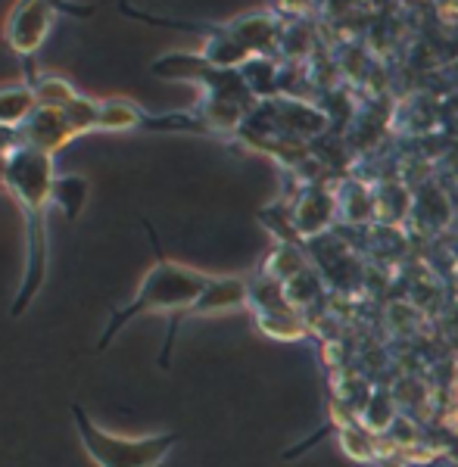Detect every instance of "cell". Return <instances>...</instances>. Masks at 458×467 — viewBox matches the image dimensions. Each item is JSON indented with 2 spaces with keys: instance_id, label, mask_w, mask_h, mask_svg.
Segmentation results:
<instances>
[{
  "instance_id": "1",
  "label": "cell",
  "mask_w": 458,
  "mask_h": 467,
  "mask_svg": "<svg viewBox=\"0 0 458 467\" xmlns=\"http://www.w3.org/2000/svg\"><path fill=\"white\" fill-rule=\"evenodd\" d=\"M54 156L32 147H16L4 162V184L26 215V268L10 303L13 318H22L47 277V209L54 206Z\"/></svg>"
},
{
  "instance_id": "2",
  "label": "cell",
  "mask_w": 458,
  "mask_h": 467,
  "mask_svg": "<svg viewBox=\"0 0 458 467\" xmlns=\"http://www.w3.org/2000/svg\"><path fill=\"white\" fill-rule=\"evenodd\" d=\"M144 228L150 234V244H153L156 262H153V268L144 275L141 287L134 290L129 306L116 308V312L109 315V324H107V330H103L100 343H97V352L107 349V346L119 337V330L129 327L134 318L162 312V315H169L165 343L160 349V368L165 371V368L172 365V349H175V340H178V330H182L184 315L197 306V299L209 290V284H213L215 275H203V271H197V268H187V265L172 262L169 255L162 253V244H160V237H156L153 224L144 222Z\"/></svg>"
},
{
  "instance_id": "3",
  "label": "cell",
  "mask_w": 458,
  "mask_h": 467,
  "mask_svg": "<svg viewBox=\"0 0 458 467\" xmlns=\"http://www.w3.org/2000/svg\"><path fill=\"white\" fill-rule=\"evenodd\" d=\"M72 424L78 440L97 467H162L172 449L182 442V433H150V436H122L109 433L81 405H72Z\"/></svg>"
},
{
  "instance_id": "4",
  "label": "cell",
  "mask_w": 458,
  "mask_h": 467,
  "mask_svg": "<svg viewBox=\"0 0 458 467\" xmlns=\"http://www.w3.org/2000/svg\"><path fill=\"white\" fill-rule=\"evenodd\" d=\"M59 10H69L66 4H50V0H22V4L13 6L6 13L4 22V41L6 47L16 54L22 63H26V75L32 78L37 75L35 63H37V50L44 47L50 28L59 16Z\"/></svg>"
},
{
  "instance_id": "5",
  "label": "cell",
  "mask_w": 458,
  "mask_h": 467,
  "mask_svg": "<svg viewBox=\"0 0 458 467\" xmlns=\"http://www.w3.org/2000/svg\"><path fill=\"white\" fill-rule=\"evenodd\" d=\"M37 112V94L28 81L0 88V128H22Z\"/></svg>"
},
{
  "instance_id": "6",
  "label": "cell",
  "mask_w": 458,
  "mask_h": 467,
  "mask_svg": "<svg viewBox=\"0 0 458 467\" xmlns=\"http://www.w3.org/2000/svg\"><path fill=\"white\" fill-rule=\"evenodd\" d=\"M85 202H88V178L63 175L54 181V206L69 218V222H78Z\"/></svg>"
}]
</instances>
